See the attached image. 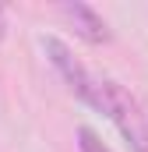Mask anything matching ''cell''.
Here are the masks:
<instances>
[{"mask_svg": "<svg viewBox=\"0 0 148 152\" xmlns=\"http://www.w3.org/2000/svg\"><path fill=\"white\" fill-rule=\"evenodd\" d=\"M88 106H95L99 113H106L113 120V127L123 134V142L131 145V152H148V120L138 106V99L113 78H95L92 99Z\"/></svg>", "mask_w": 148, "mask_h": 152, "instance_id": "obj_1", "label": "cell"}, {"mask_svg": "<svg viewBox=\"0 0 148 152\" xmlns=\"http://www.w3.org/2000/svg\"><path fill=\"white\" fill-rule=\"evenodd\" d=\"M42 50H46L49 64L60 71V78L67 81V88H71L78 99L88 103V99H92V88H95V78L81 67V60L71 53V46H67L64 39H57V36H42Z\"/></svg>", "mask_w": 148, "mask_h": 152, "instance_id": "obj_2", "label": "cell"}, {"mask_svg": "<svg viewBox=\"0 0 148 152\" xmlns=\"http://www.w3.org/2000/svg\"><path fill=\"white\" fill-rule=\"evenodd\" d=\"M57 11L71 21V28H74L78 39H85V42H92V46H102V42L113 39L106 18H102L95 7H88V4H81V0H67V4H60Z\"/></svg>", "mask_w": 148, "mask_h": 152, "instance_id": "obj_3", "label": "cell"}, {"mask_svg": "<svg viewBox=\"0 0 148 152\" xmlns=\"http://www.w3.org/2000/svg\"><path fill=\"white\" fill-rule=\"evenodd\" d=\"M74 138H78V152H113L110 145L92 131V127H78V134H74Z\"/></svg>", "mask_w": 148, "mask_h": 152, "instance_id": "obj_4", "label": "cell"}, {"mask_svg": "<svg viewBox=\"0 0 148 152\" xmlns=\"http://www.w3.org/2000/svg\"><path fill=\"white\" fill-rule=\"evenodd\" d=\"M7 36V11H4V7H0V39Z\"/></svg>", "mask_w": 148, "mask_h": 152, "instance_id": "obj_5", "label": "cell"}]
</instances>
